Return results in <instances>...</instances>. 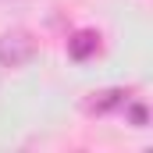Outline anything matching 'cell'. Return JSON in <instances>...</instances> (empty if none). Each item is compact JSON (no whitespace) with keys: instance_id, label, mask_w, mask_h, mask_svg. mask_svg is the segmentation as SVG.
<instances>
[{"instance_id":"obj_1","label":"cell","mask_w":153,"mask_h":153,"mask_svg":"<svg viewBox=\"0 0 153 153\" xmlns=\"http://www.w3.org/2000/svg\"><path fill=\"white\" fill-rule=\"evenodd\" d=\"M39 43L29 29H7L0 32V68H25L36 57Z\"/></svg>"},{"instance_id":"obj_2","label":"cell","mask_w":153,"mask_h":153,"mask_svg":"<svg viewBox=\"0 0 153 153\" xmlns=\"http://www.w3.org/2000/svg\"><path fill=\"white\" fill-rule=\"evenodd\" d=\"M128 103V93L125 89H100L85 100V111L89 114H111V111H121Z\"/></svg>"},{"instance_id":"obj_3","label":"cell","mask_w":153,"mask_h":153,"mask_svg":"<svg viewBox=\"0 0 153 153\" xmlns=\"http://www.w3.org/2000/svg\"><path fill=\"white\" fill-rule=\"evenodd\" d=\"M96 50H100V32H93V29H78L75 36L68 39V57L78 61V64H82V61H89Z\"/></svg>"},{"instance_id":"obj_4","label":"cell","mask_w":153,"mask_h":153,"mask_svg":"<svg viewBox=\"0 0 153 153\" xmlns=\"http://www.w3.org/2000/svg\"><path fill=\"white\" fill-rule=\"evenodd\" d=\"M121 111L128 114V121H132V128H146V107H143V103H132V100H128V103H125Z\"/></svg>"},{"instance_id":"obj_5","label":"cell","mask_w":153,"mask_h":153,"mask_svg":"<svg viewBox=\"0 0 153 153\" xmlns=\"http://www.w3.org/2000/svg\"><path fill=\"white\" fill-rule=\"evenodd\" d=\"M0 4H18V0H0Z\"/></svg>"}]
</instances>
